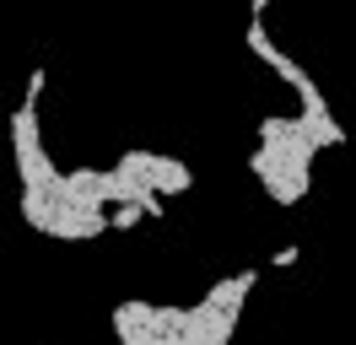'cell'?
Returning a JSON list of instances; mask_svg holds the SVG:
<instances>
[{"label":"cell","mask_w":356,"mask_h":345,"mask_svg":"<svg viewBox=\"0 0 356 345\" xmlns=\"http://www.w3.org/2000/svg\"><path fill=\"white\" fill-rule=\"evenodd\" d=\"M184 313L189 307H162V302L130 297L113 307V335H119V345H173L184 329Z\"/></svg>","instance_id":"3"},{"label":"cell","mask_w":356,"mask_h":345,"mask_svg":"<svg viewBox=\"0 0 356 345\" xmlns=\"http://www.w3.org/2000/svg\"><path fill=\"white\" fill-rule=\"evenodd\" d=\"M135 168H140V178L152 184L162 200L168 194H189L195 189V172H189V162H178V157H162V151H130Z\"/></svg>","instance_id":"4"},{"label":"cell","mask_w":356,"mask_h":345,"mask_svg":"<svg viewBox=\"0 0 356 345\" xmlns=\"http://www.w3.org/2000/svg\"><path fill=\"white\" fill-rule=\"evenodd\" d=\"M270 264H275V270H286V264H297V248H291V243H286V248H275V254H270Z\"/></svg>","instance_id":"5"},{"label":"cell","mask_w":356,"mask_h":345,"mask_svg":"<svg viewBox=\"0 0 356 345\" xmlns=\"http://www.w3.org/2000/svg\"><path fill=\"white\" fill-rule=\"evenodd\" d=\"M38 97H44V65L27 70V92L17 103V113H11V162H17L22 189H54L60 184V168H54L44 129H38Z\"/></svg>","instance_id":"2"},{"label":"cell","mask_w":356,"mask_h":345,"mask_svg":"<svg viewBox=\"0 0 356 345\" xmlns=\"http://www.w3.org/2000/svg\"><path fill=\"white\" fill-rule=\"evenodd\" d=\"M324 146H346V125L330 108H297L291 119L265 113L259 119V151L248 157V172L265 184L275 205H297L313 189V157Z\"/></svg>","instance_id":"1"}]
</instances>
